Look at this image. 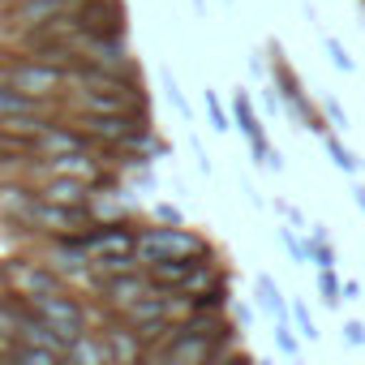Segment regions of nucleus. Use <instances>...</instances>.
<instances>
[{
  "mask_svg": "<svg viewBox=\"0 0 365 365\" xmlns=\"http://www.w3.org/2000/svg\"><path fill=\"white\" fill-rule=\"evenodd\" d=\"M194 262L198 258H159V262H146V275L159 288H180V279L194 271Z\"/></svg>",
  "mask_w": 365,
  "mask_h": 365,
  "instance_id": "nucleus-15",
  "label": "nucleus"
},
{
  "mask_svg": "<svg viewBox=\"0 0 365 365\" xmlns=\"http://www.w3.org/2000/svg\"><path fill=\"white\" fill-rule=\"evenodd\" d=\"M322 146H327V155H331V163H335L339 172H348V176H352V172H361V159H356L339 138H322Z\"/></svg>",
  "mask_w": 365,
  "mask_h": 365,
  "instance_id": "nucleus-21",
  "label": "nucleus"
},
{
  "mask_svg": "<svg viewBox=\"0 0 365 365\" xmlns=\"http://www.w3.org/2000/svg\"><path fill=\"white\" fill-rule=\"evenodd\" d=\"M133 254H138V262L146 267V262H159V258H202V254H211V250H207V241H202L198 232L172 224V228L138 232V250H133Z\"/></svg>",
  "mask_w": 365,
  "mask_h": 365,
  "instance_id": "nucleus-1",
  "label": "nucleus"
},
{
  "mask_svg": "<svg viewBox=\"0 0 365 365\" xmlns=\"http://www.w3.org/2000/svg\"><path fill=\"white\" fill-rule=\"evenodd\" d=\"M103 339H108V348H112V365H129V361L146 356V348H142V339H138L133 327H108Z\"/></svg>",
  "mask_w": 365,
  "mask_h": 365,
  "instance_id": "nucleus-14",
  "label": "nucleus"
},
{
  "mask_svg": "<svg viewBox=\"0 0 365 365\" xmlns=\"http://www.w3.org/2000/svg\"><path fill=\"white\" fill-rule=\"evenodd\" d=\"M43 172L48 176H86V180H99V159H91V150H61V155H48Z\"/></svg>",
  "mask_w": 365,
  "mask_h": 365,
  "instance_id": "nucleus-11",
  "label": "nucleus"
},
{
  "mask_svg": "<svg viewBox=\"0 0 365 365\" xmlns=\"http://www.w3.org/2000/svg\"><path fill=\"white\" fill-rule=\"evenodd\" d=\"M279 237H284V245H288V254H292V262H297V267H301V262H309V258H305V241H297V237H292V228H279Z\"/></svg>",
  "mask_w": 365,
  "mask_h": 365,
  "instance_id": "nucleus-28",
  "label": "nucleus"
},
{
  "mask_svg": "<svg viewBox=\"0 0 365 365\" xmlns=\"http://www.w3.org/2000/svg\"><path fill=\"white\" fill-rule=\"evenodd\" d=\"M207 112H211V129H215V133H228V129H232V116L224 112V103H220L211 91H207Z\"/></svg>",
  "mask_w": 365,
  "mask_h": 365,
  "instance_id": "nucleus-25",
  "label": "nucleus"
},
{
  "mask_svg": "<svg viewBox=\"0 0 365 365\" xmlns=\"http://www.w3.org/2000/svg\"><path fill=\"white\" fill-rule=\"evenodd\" d=\"M352 202H356V207L365 211V185H352Z\"/></svg>",
  "mask_w": 365,
  "mask_h": 365,
  "instance_id": "nucleus-35",
  "label": "nucleus"
},
{
  "mask_svg": "<svg viewBox=\"0 0 365 365\" xmlns=\"http://www.w3.org/2000/svg\"><path fill=\"white\" fill-rule=\"evenodd\" d=\"M155 220H159V224H185L180 207H172V202H159V207H155Z\"/></svg>",
  "mask_w": 365,
  "mask_h": 365,
  "instance_id": "nucleus-30",
  "label": "nucleus"
},
{
  "mask_svg": "<svg viewBox=\"0 0 365 365\" xmlns=\"http://www.w3.org/2000/svg\"><path fill=\"white\" fill-rule=\"evenodd\" d=\"M0 82L22 91V95H35V99H52L69 86V69H56V65H43L35 56L18 61V65H0Z\"/></svg>",
  "mask_w": 365,
  "mask_h": 365,
  "instance_id": "nucleus-2",
  "label": "nucleus"
},
{
  "mask_svg": "<svg viewBox=\"0 0 365 365\" xmlns=\"http://www.w3.org/2000/svg\"><path fill=\"white\" fill-rule=\"evenodd\" d=\"M305 258H309L314 267H335V250H331V241L322 237V228L309 232V241H305Z\"/></svg>",
  "mask_w": 365,
  "mask_h": 365,
  "instance_id": "nucleus-20",
  "label": "nucleus"
},
{
  "mask_svg": "<svg viewBox=\"0 0 365 365\" xmlns=\"http://www.w3.org/2000/svg\"><path fill=\"white\" fill-rule=\"evenodd\" d=\"M275 344H279V352H284V356H297V352H301V344H297V335H292L288 318H279V322H275Z\"/></svg>",
  "mask_w": 365,
  "mask_h": 365,
  "instance_id": "nucleus-26",
  "label": "nucleus"
},
{
  "mask_svg": "<svg viewBox=\"0 0 365 365\" xmlns=\"http://www.w3.org/2000/svg\"><path fill=\"white\" fill-rule=\"evenodd\" d=\"M322 108H327V116H331V125H335V129H348V112H344L335 99H327Z\"/></svg>",
  "mask_w": 365,
  "mask_h": 365,
  "instance_id": "nucleus-31",
  "label": "nucleus"
},
{
  "mask_svg": "<svg viewBox=\"0 0 365 365\" xmlns=\"http://www.w3.org/2000/svg\"><path fill=\"white\" fill-rule=\"evenodd\" d=\"M39 198L43 202H61V207H86L91 180L86 176H48V185H43Z\"/></svg>",
  "mask_w": 365,
  "mask_h": 365,
  "instance_id": "nucleus-10",
  "label": "nucleus"
},
{
  "mask_svg": "<svg viewBox=\"0 0 365 365\" xmlns=\"http://www.w3.org/2000/svg\"><path fill=\"white\" fill-rule=\"evenodd\" d=\"M48 108H52V99H35V95H22V91H14V86L0 82V116H18V112L39 116V112H48Z\"/></svg>",
  "mask_w": 365,
  "mask_h": 365,
  "instance_id": "nucleus-16",
  "label": "nucleus"
},
{
  "mask_svg": "<svg viewBox=\"0 0 365 365\" xmlns=\"http://www.w3.org/2000/svg\"><path fill=\"white\" fill-rule=\"evenodd\" d=\"M146 288H150V275H142V271H120V275H103V279H99L103 301H108V305H116V309L133 305Z\"/></svg>",
  "mask_w": 365,
  "mask_h": 365,
  "instance_id": "nucleus-9",
  "label": "nucleus"
},
{
  "mask_svg": "<svg viewBox=\"0 0 365 365\" xmlns=\"http://www.w3.org/2000/svg\"><path fill=\"white\" fill-rule=\"evenodd\" d=\"M78 241L91 250V258H108V254H133V250H138V232H133L125 220L95 224L91 232H78Z\"/></svg>",
  "mask_w": 365,
  "mask_h": 365,
  "instance_id": "nucleus-8",
  "label": "nucleus"
},
{
  "mask_svg": "<svg viewBox=\"0 0 365 365\" xmlns=\"http://www.w3.org/2000/svg\"><path fill=\"white\" fill-rule=\"evenodd\" d=\"M82 5H86V0H14V5H5V31L26 35V31H35L39 22H52V18L73 14V9H82Z\"/></svg>",
  "mask_w": 365,
  "mask_h": 365,
  "instance_id": "nucleus-4",
  "label": "nucleus"
},
{
  "mask_svg": "<svg viewBox=\"0 0 365 365\" xmlns=\"http://www.w3.org/2000/svg\"><path fill=\"white\" fill-rule=\"evenodd\" d=\"M224 5H232V0H224Z\"/></svg>",
  "mask_w": 365,
  "mask_h": 365,
  "instance_id": "nucleus-37",
  "label": "nucleus"
},
{
  "mask_svg": "<svg viewBox=\"0 0 365 365\" xmlns=\"http://www.w3.org/2000/svg\"><path fill=\"white\" fill-rule=\"evenodd\" d=\"M344 344H352V348H365V322L348 318V322H344Z\"/></svg>",
  "mask_w": 365,
  "mask_h": 365,
  "instance_id": "nucleus-29",
  "label": "nucleus"
},
{
  "mask_svg": "<svg viewBox=\"0 0 365 365\" xmlns=\"http://www.w3.org/2000/svg\"><path fill=\"white\" fill-rule=\"evenodd\" d=\"M73 120H78V129H82L91 142H103V146H120V142H129L133 133L150 129V125L138 120L133 112H78Z\"/></svg>",
  "mask_w": 365,
  "mask_h": 365,
  "instance_id": "nucleus-3",
  "label": "nucleus"
},
{
  "mask_svg": "<svg viewBox=\"0 0 365 365\" xmlns=\"http://www.w3.org/2000/svg\"><path fill=\"white\" fill-rule=\"evenodd\" d=\"M125 5L120 0H86L82 9H73L78 35H125Z\"/></svg>",
  "mask_w": 365,
  "mask_h": 365,
  "instance_id": "nucleus-7",
  "label": "nucleus"
},
{
  "mask_svg": "<svg viewBox=\"0 0 365 365\" xmlns=\"http://www.w3.org/2000/svg\"><path fill=\"white\" fill-rule=\"evenodd\" d=\"M5 284L14 288V297H48V292H61V275L43 262H9L5 267Z\"/></svg>",
  "mask_w": 365,
  "mask_h": 365,
  "instance_id": "nucleus-6",
  "label": "nucleus"
},
{
  "mask_svg": "<svg viewBox=\"0 0 365 365\" xmlns=\"http://www.w3.org/2000/svg\"><path fill=\"white\" fill-rule=\"evenodd\" d=\"M138 99L129 95H112V91H78L73 95V108L78 112H133Z\"/></svg>",
  "mask_w": 365,
  "mask_h": 365,
  "instance_id": "nucleus-13",
  "label": "nucleus"
},
{
  "mask_svg": "<svg viewBox=\"0 0 365 365\" xmlns=\"http://www.w3.org/2000/svg\"><path fill=\"white\" fill-rule=\"evenodd\" d=\"M232 125H237L250 142H267L262 120H258V112H254V103H250V95H245V91H237V95H232Z\"/></svg>",
  "mask_w": 365,
  "mask_h": 365,
  "instance_id": "nucleus-17",
  "label": "nucleus"
},
{
  "mask_svg": "<svg viewBox=\"0 0 365 365\" xmlns=\"http://www.w3.org/2000/svg\"><path fill=\"white\" fill-rule=\"evenodd\" d=\"M288 318H297V331H301L309 344L318 339V327H314V318H309V309H305L301 301H292V305H288Z\"/></svg>",
  "mask_w": 365,
  "mask_h": 365,
  "instance_id": "nucleus-24",
  "label": "nucleus"
},
{
  "mask_svg": "<svg viewBox=\"0 0 365 365\" xmlns=\"http://www.w3.org/2000/svg\"><path fill=\"white\" fill-rule=\"evenodd\" d=\"M9 356H14L18 365H56V361H65L61 352H52V348H43V344H26V339L9 344Z\"/></svg>",
  "mask_w": 365,
  "mask_h": 365,
  "instance_id": "nucleus-19",
  "label": "nucleus"
},
{
  "mask_svg": "<svg viewBox=\"0 0 365 365\" xmlns=\"http://www.w3.org/2000/svg\"><path fill=\"white\" fill-rule=\"evenodd\" d=\"M254 292H258V305H262L267 314L288 318V301H284V292H279V284H275L271 275H258V279H254Z\"/></svg>",
  "mask_w": 365,
  "mask_h": 365,
  "instance_id": "nucleus-18",
  "label": "nucleus"
},
{
  "mask_svg": "<svg viewBox=\"0 0 365 365\" xmlns=\"http://www.w3.org/2000/svg\"><path fill=\"white\" fill-rule=\"evenodd\" d=\"M190 5H194V9H198V14H207V0H190Z\"/></svg>",
  "mask_w": 365,
  "mask_h": 365,
  "instance_id": "nucleus-36",
  "label": "nucleus"
},
{
  "mask_svg": "<svg viewBox=\"0 0 365 365\" xmlns=\"http://www.w3.org/2000/svg\"><path fill=\"white\" fill-rule=\"evenodd\" d=\"M31 305H35V314H39V318H48V322H52V327H56V331L69 339V344H73V339L86 331V309H82L73 297H65V292H48V297H35Z\"/></svg>",
  "mask_w": 365,
  "mask_h": 365,
  "instance_id": "nucleus-5",
  "label": "nucleus"
},
{
  "mask_svg": "<svg viewBox=\"0 0 365 365\" xmlns=\"http://www.w3.org/2000/svg\"><path fill=\"white\" fill-rule=\"evenodd\" d=\"M339 297H344V301H361V284H356V279H344V284H339Z\"/></svg>",
  "mask_w": 365,
  "mask_h": 365,
  "instance_id": "nucleus-33",
  "label": "nucleus"
},
{
  "mask_svg": "<svg viewBox=\"0 0 365 365\" xmlns=\"http://www.w3.org/2000/svg\"><path fill=\"white\" fill-rule=\"evenodd\" d=\"M322 48H327V56H331V65H335L339 73H352V69H356V61L348 56V48H344L339 39H331V35H327V39H322Z\"/></svg>",
  "mask_w": 365,
  "mask_h": 365,
  "instance_id": "nucleus-22",
  "label": "nucleus"
},
{
  "mask_svg": "<svg viewBox=\"0 0 365 365\" xmlns=\"http://www.w3.org/2000/svg\"><path fill=\"white\" fill-rule=\"evenodd\" d=\"M232 314H237V322H241V327H250V322H254V309H245V305H237Z\"/></svg>",
  "mask_w": 365,
  "mask_h": 365,
  "instance_id": "nucleus-34",
  "label": "nucleus"
},
{
  "mask_svg": "<svg viewBox=\"0 0 365 365\" xmlns=\"http://www.w3.org/2000/svg\"><path fill=\"white\" fill-rule=\"evenodd\" d=\"M65 361H69V365H112V348H108L103 335L82 331V335L65 348Z\"/></svg>",
  "mask_w": 365,
  "mask_h": 365,
  "instance_id": "nucleus-12",
  "label": "nucleus"
},
{
  "mask_svg": "<svg viewBox=\"0 0 365 365\" xmlns=\"http://www.w3.org/2000/svg\"><path fill=\"white\" fill-rule=\"evenodd\" d=\"M190 146H194V159H198V168H202V172L211 176V155H207V146H202L198 138H190Z\"/></svg>",
  "mask_w": 365,
  "mask_h": 365,
  "instance_id": "nucleus-32",
  "label": "nucleus"
},
{
  "mask_svg": "<svg viewBox=\"0 0 365 365\" xmlns=\"http://www.w3.org/2000/svg\"><path fill=\"white\" fill-rule=\"evenodd\" d=\"M318 292H322V301L335 309L339 305V279H335V267H318Z\"/></svg>",
  "mask_w": 365,
  "mask_h": 365,
  "instance_id": "nucleus-23",
  "label": "nucleus"
},
{
  "mask_svg": "<svg viewBox=\"0 0 365 365\" xmlns=\"http://www.w3.org/2000/svg\"><path fill=\"white\" fill-rule=\"evenodd\" d=\"M163 95H168V103H172V108H176L180 116H185V120L194 116V112H190V103H185V95H180V86H176V78H172V73H163Z\"/></svg>",
  "mask_w": 365,
  "mask_h": 365,
  "instance_id": "nucleus-27",
  "label": "nucleus"
}]
</instances>
